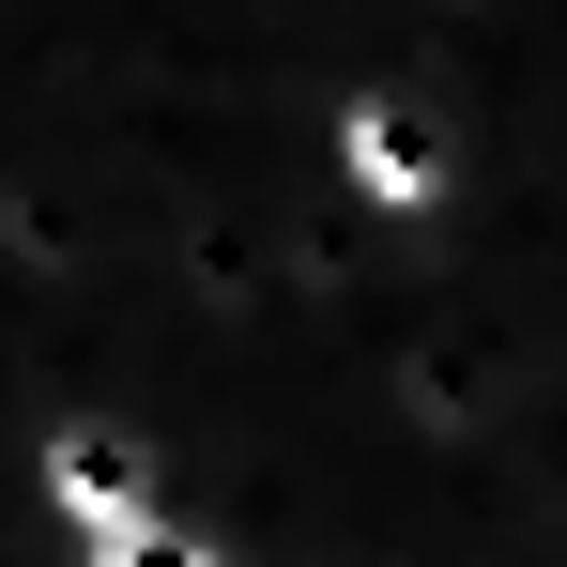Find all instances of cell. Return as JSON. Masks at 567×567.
I'll use <instances>...</instances> for the list:
<instances>
[{
    "label": "cell",
    "instance_id": "1",
    "mask_svg": "<svg viewBox=\"0 0 567 567\" xmlns=\"http://www.w3.org/2000/svg\"><path fill=\"white\" fill-rule=\"evenodd\" d=\"M31 491H47V522L107 553L123 522H154V430H123V414H62L47 445H31Z\"/></svg>",
    "mask_w": 567,
    "mask_h": 567
},
{
    "label": "cell",
    "instance_id": "2",
    "mask_svg": "<svg viewBox=\"0 0 567 567\" xmlns=\"http://www.w3.org/2000/svg\"><path fill=\"white\" fill-rule=\"evenodd\" d=\"M78 567H230V553H215L199 522H169V506H154V522H123V537H107V553H78Z\"/></svg>",
    "mask_w": 567,
    "mask_h": 567
}]
</instances>
